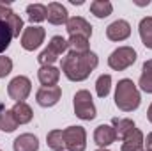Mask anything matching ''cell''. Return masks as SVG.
<instances>
[{
  "mask_svg": "<svg viewBox=\"0 0 152 151\" xmlns=\"http://www.w3.org/2000/svg\"><path fill=\"white\" fill-rule=\"evenodd\" d=\"M97 64H99V57L94 52H87V53L67 52L60 61V71L71 82H83L97 68Z\"/></svg>",
  "mask_w": 152,
  "mask_h": 151,
  "instance_id": "1",
  "label": "cell"
},
{
  "mask_svg": "<svg viewBox=\"0 0 152 151\" xmlns=\"http://www.w3.org/2000/svg\"><path fill=\"white\" fill-rule=\"evenodd\" d=\"M140 103H142V96H140V91L134 85V82L129 78L118 80V84L115 85V105H117V109L122 112H133L140 107Z\"/></svg>",
  "mask_w": 152,
  "mask_h": 151,
  "instance_id": "2",
  "label": "cell"
},
{
  "mask_svg": "<svg viewBox=\"0 0 152 151\" xmlns=\"http://www.w3.org/2000/svg\"><path fill=\"white\" fill-rule=\"evenodd\" d=\"M73 107H75L76 117H80L81 121H92V119H96V115H97L96 105H94V101H92V94H90L87 89L76 91L75 98H73Z\"/></svg>",
  "mask_w": 152,
  "mask_h": 151,
  "instance_id": "3",
  "label": "cell"
},
{
  "mask_svg": "<svg viewBox=\"0 0 152 151\" xmlns=\"http://www.w3.org/2000/svg\"><path fill=\"white\" fill-rule=\"evenodd\" d=\"M136 50L133 46H118L108 57V66L113 71H124L136 62Z\"/></svg>",
  "mask_w": 152,
  "mask_h": 151,
  "instance_id": "4",
  "label": "cell"
},
{
  "mask_svg": "<svg viewBox=\"0 0 152 151\" xmlns=\"http://www.w3.org/2000/svg\"><path fill=\"white\" fill-rule=\"evenodd\" d=\"M64 144L67 151H85L87 150V132L83 126H67L64 130Z\"/></svg>",
  "mask_w": 152,
  "mask_h": 151,
  "instance_id": "5",
  "label": "cell"
},
{
  "mask_svg": "<svg viewBox=\"0 0 152 151\" xmlns=\"http://www.w3.org/2000/svg\"><path fill=\"white\" fill-rule=\"evenodd\" d=\"M30 91H32L30 78H27V76H23V75L14 76V78L9 82V85H7V94H9V98L14 100L16 103L25 101V100L28 98Z\"/></svg>",
  "mask_w": 152,
  "mask_h": 151,
  "instance_id": "6",
  "label": "cell"
},
{
  "mask_svg": "<svg viewBox=\"0 0 152 151\" xmlns=\"http://www.w3.org/2000/svg\"><path fill=\"white\" fill-rule=\"evenodd\" d=\"M44 38H46V30L42 27H39V25L25 27V30L21 34V46L27 52H34L44 43Z\"/></svg>",
  "mask_w": 152,
  "mask_h": 151,
  "instance_id": "7",
  "label": "cell"
},
{
  "mask_svg": "<svg viewBox=\"0 0 152 151\" xmlns=\"http://www.w3.org/2000/svg\"><path fill=\"white\" fill-rule=\"evenodd\" d=\"M62 98V89L58 85H53V87H41L37 93H36V101L37 105L44 107V109H50L53 105H57Z\"/></svg>",
  "mask_w": 152,
  "mask_h": 151,
  "instance_id": "8",
  "label": "cell"
},
{
  "mask_svg": "<svg viewBox=\"0 0 152 151\" xmlns=\"http://www.w3.org/2000/svg\"><path fill=\"white\" fill-rule=\"evenodd\" d=\"M66 30H67L69 38H73V36H81V38L90 39V36H92V25H90L85 18H81V16H73V18H69L67 23H66Z\"/></svg>",
  "mask_w": 152,
  "mask_h": 151,
  "instance_id": "9",
  "label": "cell"
},
{
  "mask_svg": "<svg viewBox=\"0 0 152 151\" xmlns=\"http://www.w3.org/2000/svg\"><path fill=\"white\" fill-rule=\"evenodd\" d=\"M129 36H131V25L126 20H115L113 23L106 27V38L110 41L120 43V41H126Z\"/></svg>",
  "mask_w": 152,
  "mask_h": 151,
  "instance_id": "10",
  "label": "cell"
},
{
  "mask_svg": "<svg viewBox=\"0 0 152 151\" xmlns=\"http://www.w3.org/2000/svg\"><path fill=\"white\" fill-rule=\"evenodd\" d=\"M46 20L51 25H66L69 20V13H67L66 5H62L58 2H51L46 7Z\"/></svg>",
  "mask_w": 152,
  "mask_h": 151,
  "instance_id": "11",
  "label": "cell"
},
{
  "mask_svg": "<svg viewBox=\"0 0 152 151\" xmlns=\"http://www.w3.org/2000/svg\"><path fill=\"white\" fill-rule=\"evenodd\" d=\"M115 141H117V133H115L113 126H110V124H99L96 128V132H94V142L101 150L108 148L110 144H113Z\"/></svg>",
  "mask_w": 152,
  "mask_h": 151,
  "instance_id": "12",
  "label": "cell"
},
{
  "mask_svg": "<svg viewBox=\"0 0 152 151\" xmlns=\"http://www.w3.org/2000/svg\"><path fill=\"white\" fill-rule=\"evenodd\" d=\"M145 139H143V133L142 130L134 128L131 133L126 135V139L122 141V146L120 151H145Z\"/></svg>",
  "mask_w": 152,
  "mask_h": 151,
  "instance_id": "13",
  "label": "cell"
},
{
  "mask_svg": "<svg viewBox=\"0 0 152 151\" xmlns=\"http://www.w3.org/2000/svg\"><path fill=\"white\" fill-rule=\"evenodd\" d=\"M37 78L42 87H53V85H57V82L60 78V70L55 66H41L37 71Z\"/></svg>",
  "mask_w": 152,
  "mask_h": 151,
  "instance_id": "14",
  "label": "cell"
},
{
  "mask_svg": "<svg viewBox=\"0 0 152 151\" xmlns=\"http://www.w3.org/2000/svg\"><path fill=\"white\" fill-rule=\"evenodd\" d=\"M12 150L14 151H37L39 150V139L34 133H21L20 137L14 139Z\"/></svg>",
  "mask_w": 152,
  "mask_h": 151,
  "instance_id": "15",
  "label": "cell"
},
{
  "mask_svg": "<svg viewBox=\"0 0 152 151\" xmlns=\"http://www.w3.org/2000/svg\"><path fill=\"white\" fill-rule=\"evenodd\" d=\"M11 110H12V114H14V117H16L18 124H27V123H30V121H32V117H34V112H32L30 105H28V103H25V101L14 103V107H12Z\"/></svg>",
  "mask_w": 152,
  "mask_h": 151,
  "instance_id": "16",
  "label": "cell"
},
{
  "mask_svg": "<svg viewBox=\"0 0 152 151\" xmlns=\"http://www.w3.org/2000/svg\"><path fill=\"white\" fill-rule=\"evenodd\" d=\"M138 32H140V39H142L143 46L152 50V16L142 18V21L138 25Z\"/></svg>",
  "mask_w": 152,
  "mask_h": 151,
  "instance_id": "17",
  "label": "cell"
},
{
  "mask_svg": "<svg viewBox=\"0 0 152 151\" xmlns=\"http://www.w3.org/2000/svg\"><path fill=\"white\" fill-rule=\"evenodd\" d=\"M138 85L143 93L152 94V59L143 62V68H142V75L138 80Z\"/></svg>",
  "mask_w": 152,
  "mask_h": 151,
  "instance_id": "18",
  "label": "cell"
},
{
  "mask_svg": "<svg viewBox=\"0 0 152 151\" xmlns=\"http://www.w3.org/2000/svg\"><path fill=\"white\" fill-rule=\"evenodd\" d=\"M112 126L115 128L117 139H120V141H124L126 135L131 133V132L136 128V124H134L133 119H118V117H115L113 121H112Z\"/></svg>",
  "mask_w": 152,
  "mask_h": 151,
  "instance_id": "19",
  "label": "cell"
},
{
  "mask_svg": "<svg viewBox=\"0 0 152 151\" xmlns=\"http://www.w3.org/2000/svg\"><path fill=\"white\" fill-rule=\"evenodd\" d=\"M90 13H92L96 18L103 20V18H108V16L113 13V5H112V2H108V0H94V2L90 4Z\"/></svg>",
  "mask_w": 152,
  "mask_h": 151,
  "instance_id": "20",
  "label": "cell"
},
{
  "mask_svg": "<svg viewBox=\"0 0 152 151\" xmlns=\"http://www.w3.org/2000/svg\"><path fill=\"white\" fill-rule=\"evenodd\" d=\"M2 20L11 27V30H12V36H14V38H20V34H23L25 27H23V20L20 18V14H16L14 11H11V13H7Z\"/></svg>",
  "mask_w": 152,
  "mask_h": 151,
  "instance_id": "21",
  "label": "cell"
},
{
  "mask_svg": "<svg viewBox=\"0 0 152 151\" xmlns=\"http://www.w3.org/2000/svg\"><path fill=\"white\" fill-rule=\"evenodd\" d=\"M46 144L48 148L53 151H64L66 144H64V130H51L46 135Z\"/></svg>",
  "mask_w": 152,
  "mask_h": 151,
  "instance_id": "22",
  "label": "cell"
},
{
  "mask_svg": "<svg viewBox=\"0 0 152 151\" xmlns=\"http://www.w3.org/2000/svg\"><path fill=\"white\" fill-rule=\"evenodd\" d=\"M27 16H28V21L32 25L44 21L46 20V5H42V4H30V5H27Z\"/></svg>",
  "mask_w": 152,
  "mask_h": 151,
  "instance_id": "23",
  "label": "cell"
},
{
  "mask_svg": "<svg viewBox=\"0 0 152 151\" xmlns=\"http://www.w3.org/2000/svg\"><path fill=\"white\" fill-rule=\"evenodd\" d=\"M16 128H18V121H16V117H14V114H12L11 109L0 112V130H2V132L12 133Z\"/></svg>",
  "mask_w": 152,
  "mask_h": 151,
  "instance_id": "24",
  "label": "cell"
},
{
  "mask_svg": "<svg viewBox=\"0 0 152 151\" xmlns=\"http://www.w3.org/2000/svg\"><path fill=\"white\" fill-rule=\"evenodd\" d=\"M69 43V52H75V53H87L90 52V43L87 38H81V36H73V38L67 39Z\"/></svg>",
  "mask_w": 152,
  "mask_h": 151,
  "instance_id": "25",
  "label": "cell"
},
{
  "mask_svg": "<svg viewBox=\"0 0 152 151\" xmlns=\"http://www.w3.org/2000/svg\"><path fill=\"white\" fill-rule=\"evenodd\" d=\"M12 38H14V36H12L11 27H9L4 20H0V53H4V52L9 48Z\"/></svg>",
  "mask_w": 152,
  "mask_h": 151,
  "instance_id": "26",
  "label": "cell"
},
{
  "mask_svg": "<svg viewBox=\"0 0 152 151\" xmlns=\"http://www.w3.org/2000/svg\"><path fill=\"white\" fill-rule=\"evenodd\" d=\"M112 89V75H101L96 82V93L99 98H106Z\"/></svg>",
  "mask_w": 152,
  "mask_h": 151,
  "instance_id": "27",
  "label": "cell"
},
{
  "mask_svg": "<svg viewBox=\"0 0 152 151\" xmlns=\"http://www.w3.org/2000/svg\"><path fill=\"white\" fill-rule=\"evenodd\" d=\"M48 46H50V48H51L58 57L69 52V43H67V39H64L62 36H53V38L50 39Z\"/></svg>",
  "mask_w": 152,
  "mask_h": 151,
  "instance_id": "28",
  "label": "cell"
},
{
  "mask_svg": "<svg viewBox=\"0 0 152 151\" xmlns=\"http://www.w3.org/2000/svg\"><path fill=\"white\" fill-rule=\"evenodd\" d=\"M57 59H58V55H57L50 46H46L37 57V61H39L41 66H53V64L57 62Z\"/></svg>",
  "mask_w": 152,
  "mask_h": 151,
  "instance_id": "29",
  "label": "cell"
},
{
  "mask_svg": "<svg viewBox=\"0 0 152 151\" xmlns=\"http://www.w3.org/2000/svg\"><path fill=\"white\" fill-rule=\"evenodd\" d=\"M12 71V61L5 55H0V78L7 76Z\"/></svg>",
  "mask_w": 152,
  "mask_h": 151,
  "instance_id": "30",
  "label": "cell"
},
{
  "mask_svg": "<svg viewBox=\"0 0 152 151\" xmlns=\"http://www.w3.org/2000/svg\"><path fill=\"white\" fill-rule=\"evenodd\" d=\"M12 9H11V4H7V2H0V20L7 14V13H11Z\"/></svg>",
  "mask_w": 152,
  "mask_h": 151,
  "instance_id": "31",
  "label": "cell"
},
{
  "mask_svg": "<svg viewBox=\"0 0 152 151\" xmlns=\"http://www.w3.org/2000/svg\"><path fill=\"white\" fill-rule=\"evenodd\" d=\"M145 151H152V132L147 135V139H145Z\"/></svg>",
  "mask_w": 152,
  "mask_h": 151,
  "instance_id": "32",
  "label": "cell"
},
{
  "mask_svg": "<svg viewBox=\"0 0 152 151\" xmlns=\"http://www.w3.org/2000/svg\"><path fill=\"white\" fill-rule=\"evenodd\" d=\"M147 119L152 123V103H151V107H149V110H147Z\"/></svg>",
  "mask_w": 152,
  "mask_h": 151,
  "instance_id": "33",
  "label": "cell"
},
{
  "mask_svg": "<svg viewBox=\"0 0 152 151\" xmlns=\"http://www.w3.org/2000/svg\"><path fill=\"white\" fill-rule=\"evenodd\" d=\"M96 151H110V150H106V148H104V150H101V148H99V150H96Z\"/></svg>",
  "mask_w": 152,
  "mask_h": 151,
  "instance_id": "34",
  "label": "cell"
},
{
  "mask_svg": "<svg viewBox=\"0 0 152 151\" xmlns=\"http://www.w3.org/2000/svg\"><path fill=\"white\" fill-rule=\"evenodd\" d=\"M0 151H2V150H0Z\"/></svg>",
  "mask_w": 152,
  "mask_h": 151,
  "instance_id": "35",
  "label": "cell"
}]
</instances>
